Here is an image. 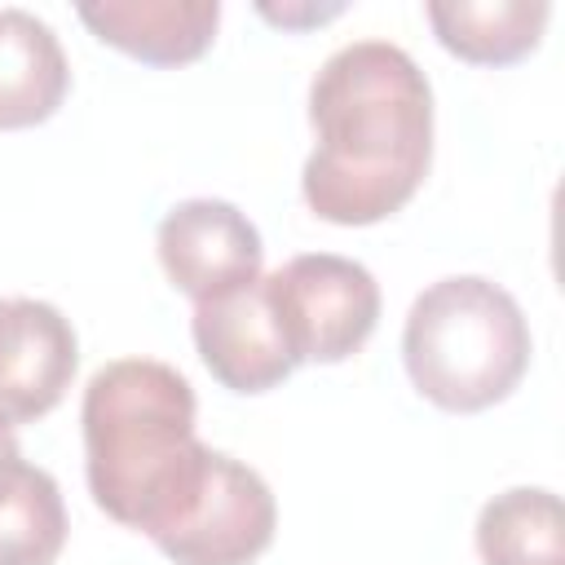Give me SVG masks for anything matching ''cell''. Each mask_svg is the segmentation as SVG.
<instances>
[{"instance_id": "obj_1", "label": "cell", "mask_w": 565, "mask_h": 565, "mask_svg": "<svg viewBox=\"0 0 565 565\" xmlns=\"http://www.w3.org/2000/svg\"><path fill=\"white\" fill-rule=\"evenodd\" d=\"M313 154L300 194L331 225H375L402 212L433 163V88L388 40L340 44L309 84Z\"/></svg>"}, {"instance_id": "obj_2", "label": "cell", "mask_w": 565, "mask_h": 565, "mask_svg": "<svg viewBox=\"0 0 565 565\" xmlns=\"http://www.w3.org/2000/svg\"><path fill=\"white\" fill-rule=\"evenodd\" d=\"M194 388L159 358H115L93 371L79 428L93 503L146 539L194 490L207 450L194 433Z\"/></svg>"}, {"instance_id": "obj_3", "label": "cell", "mask_w": 565, "mask_h": 565, "mask_svg": "<svg viewBox=\"0 0 565 565\" xmlns=\"http://www.w3.org/2000/svg\"><path fill=\"white\" fill-rule=\"evenodd\" d=\"M402 362L419 397L472 415L521 384L530 366V322L499 282L450 274L415 296L402 327Z\"/></svg>"}, {"instance_id": "obj_4", "label": "cell", "mask_w": 565, "mask_h": 565, "mask_svg": "<svg viewBox=\"0 0 565 565\" xmlns=\"http://www.w3.org/2000/svg\"><path fill=\"white\" fill-rule=\"evenodd\" d=\"M260 282L296 366L300 362L335 366L353 358L380 322V282L353 256L305 252Z\"/></svg>"}, {"instance_id": "obj_5", "label": "cell", "mask_w": 565, "mask_h": 565, "mask_svg": "<svg viewBox=\"0 0 565 565\" xmlns=\"http://www.w3.org/2000/svg\"><path fill=\"white\" fill-rule=\"evenodd\" d=\"M274 530L278 503L265 477L225 450H207L194 490L150 543L177 565H252L274 543Z\"/></svg>"}, {"instance_id": "obj_6", "label": "cell", "mask_w": 565, "mask_h": 565, "mask_svg": "<svg viewBox=\"0 0 565 565\" xmlns=\"http://www.w3.org/2000/svg\"><path fill=\"white\" fill-rule=\"evenodd\" d=\"M154 252L177 291H185L194 305L225 296L243 282L260 278L265 243L260 230L225 199H185L177 203L159 230Z\"/></svg>"}, {"instance_id": "obj_7", "label": "cell", "mask_w": 565, "mask_h": 565, "mask_svg": "<svg viewBox=\"0 0 565 565\" xmlns=\"http://www.w3.org/2000/svg\"><path fill=\"white\" fill-rule=\"evenodd\" d=\"M79 366L71 318L35 296H0V419L31 424L49 415Z\"/></svg>"}, {"instance_id": "obj_8", "label": "cell", "mask_w": 565, "mask_h": 565, "mask_svg": "<svg viewBox=\"0 0 565 565\" xmlns=\"http://www.w3.org/2000/svg\"><path fill=\"white\" fill-rule=\"evenodd\" d=\"M190 331L203 366L230 393H269L296 371V358L287 349V335L269 309L260 278L225 296L199 300Z\"/></svg>"}, {"instance_id": "obj_9", "label": "cell", "mask_w": 565, "mask_h": 565, "mask_svg": "<svg viewBox=\"0 0 565 565\" xmlns=\"http://www.w3.org/2000/svg\"><path fill=\"white\" fill-rule=\"evenodd\" d=\"M79 22L110 49L146 66H185L207 53L221 4L216 0H88Z\"/></svg>"}, {"instance_id": "obj_10", "label": "cell", "mask_w": 565, "mask_h": 565, "mask_svg": "<svg viewBox=\"0 0 565 565\" xmlns=\"http://www.w3.org/2000/svg\"><path fill=\"white\" fill-rule=\"evenodd\" d=\"M71 62L53 26L26 9H0V128H35L57 115Z\"/></svg>"}, {"instance_id": "obj_11", "label": "cell", "mask_w": 565, "mask_h": 565, "mask_svg": "<svg viewBox=\"0 0 565 565\" xmlns=\"http://www.w3.org/2000/svg\"><path fill=\"white\" fill-rule=\"evenodd\" d=\"M433 35L472 66H512L539 49L552 18L547 0H433Z\"/></svg>"}, {"instance_id": "obj_12", "label": "cell", "mask_w": 565, "mask_h": 565, "mask_svg": "<svg viewBox=\"0 0 565 565\" xmlns=\"http://www.w3.org/2000/svg\"><path fill=\"white\" fill-rule=\"evenodd\" d=\"M472 539L486 565H565L561 499L543 486H512L477 512Z\"/></svg>"}, {"instance_id": "obj_13", "label": "cell", "mask_w": 565, "mask_h": 565, "mask_svg": "<svg viewBox=\"0 0 565 565\" xmlns=\"http://www.w3.org/2000/svg\"><path fill=\"white\" fill-rule=\"evenodd\" d=\"M66 547V503L53 472L13 459L0 468V565H53Z\"/></svg>"}, {"instance_id": "obj_14", "label": "cell", "mask_w": 565, "mask_h": 565, "mask_svg": "<svg viewBox=\"0 0 565 565\" xmlns=\"http://www.w3.org/2000/svg\"><path fill=\"white\" fill-rule=\"evenodd\" d=\"M344 4H260V13L269 18V22H282V26H313V22H322V18H335Z\"/></svg>"}, {"instance_id": "obj_15", "label": "cell", "mask_w": 565, "mask_h": 565, "mask_svg": "<svg viewBox=\"0 0 565 565\" xmlns=\"http://www.w3.org/2000/svg\"><path fill=\"white\" fill-rule=\"evenodd\" d=\"M13 459H22V450H18L13 424H4V419H0V468H4V463H13Z\"/></svg>"}]
</instances>
